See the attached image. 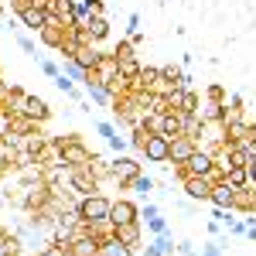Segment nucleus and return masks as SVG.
Here are the masks:
<instances>
[{
  "mask_svg": "<svg viewBox=\"0 0 256 256\" xmlns=\"http://www.w3.org/2000/svg\"><path fill=\"white\" fill-rule=\"evenodd\" d=\"M99 253H102V242L96 236H79L68 246V256H99Z\"/></svg>",
  "mask_w": 256,
  "mask_h": 256,
  "instance_id": "obj_8",
  "label": "nucleus"
},
{
  "mask_svg": "<svg viewBox=\"0 0 256 256\" xmlns=\"http://www.w3.org/2000/svg\"><path fill=\"white\" fill-rule=\"evenodd\" d=\"M226 181L232 188H250V168H229L226 171Z\"/></svg>",
  "mask_w": 256,
  "mask_h": 256,
  "instance_id": "obj_19",
  "label": "nucleus"
},
{
  "mask_svg": "<svg viewBox=\"0 0 256 256\" xmlns=\"http://www.w3.org/2000/svg\"><path fill=\"white\" fill-rule=\"evenodd\" d=\"M96 130H99V134H102L106 140H110L113 134H116V130H113V123H96Z\"/></svg>",
  "mask_w": 256,
  "mask_h": 256,
  "instance_id": "obj_31",
  "label": "nucleus"
},
{
  "mask_svg": "<svg viewBox=\"0 0 256 256\" xmlns=\"http://www.w3.org/2000/svg\"><path fill=\"white\" fill-rule=\"evenodd\" d=\"M130 184L137 188L140 195H147V192H154V181H150V178H144V174H137V178H134V181H130Z\"/></svg>",
  "mask_w": 256,
  "mask_h": 256,
  "instance_id": "obj_24",
  "label": "nucleus"
},
{
  "mask_svg": "<svg viewBox=\"0 0 256 256\" xmlns=\"http://www.w3.org/2000/svg\"><path fill=\"white\" fill-rule=\"evenodd\" d=\"M126 144H130V137H123V134H113V137H110V147H113V150H120V154L126 150Z\"/></svg>",
  "mask_w": 256,
  "mask_h": 256,
  "instance_id": "obj_27",
  "label": "nucleus"
},
{
  "mask_svg": "<svg viewBox=\"0 0 256 256\" xmlns=\"http://www.w3.org/2000/svg\"><path fill=\"white\" fill-rule=\"evenodd\" d=\"M216 208H232V202H236V188L229 184V181H222V184H216L212 188V198H208Z\"/></svg>",
  "mask_w": 256,
  "mask_h": 256,
  "instance_id": "obj_10",
  "label": "nucleus"
},
{
  "mask_svg": "<svg viewBox=\"0 0 256 256\" xmlns=\"http://www.w3.org/2000/svg\"><path fill=\"white\" fill-rule=\"evenodd\" d=\"M198 150V144L192 137H184V134H178V137H171V158L168 160H174V164H188V158Z\"/></svg>",
  "mask_w": 256,
  "mask_h": 256,
  "instance_id": "obj_6",
  "label": "nucleus"
},
{
  "mask_svg": "<svg viewBox=\"0 0 256 256\" xmlns=\"http://www.w3.org/2000/svg\"><path fill=\"white\" fill-rule=\"evenodd\" d=\"M250 198H253V208H256V184L250 188Z\"/></svg>",
  "mask_w": 256,
  "mask_h": 256,
  "instance_id": "obj_34",
  "label": "nucleus"
},
{
  "mask_svg": "<svg viewBox=\"0 0 256 256\" xmlns=\"http://www.w3.org/2000/svg\"><path fill=\"white\" fill-rule=\"evenodd\" d=\"M158 134H164V137H178V134H181V113H178V110L158 116Z\"/></svg>",
  "mask_w": 256,
  "mask_h": 256,
  "instance_id": "obj_11",
  "label": "nucleus"
},
{
  "mask_svg": "<svg viewBox=\"0 0 256 256\" xmlns=\"http://www.w3.org/2000/svg\"><path fill=\"white\" fill-rule=\"evenodd\" d=\"M158 82H164L160 79V68H140V76H137L140 89H158Z\"/></svg>",
  "mask_w": 256,
  "mask_h": 256,
  "instance_id": "obj_20",
  "label": "nucleus"
},
{
  "mask_svg": "<svg viewBox=\"0 0 256 256\" xmlns=\"http://www.w3.org/2000/svg\"><path fill=\"white\" fill-rule=\"evenodd\" d=\"M20 24L41 34V31H44V28L52 24V18H48V10H44L41 4H31V7H24V10H20Z\"/></svg>",
  "mask_w": 256,
  "mask_h": 256,
  "instance_id": "obj_4",
  "label": "nucleus"
},
{
  "mask_svg": "<svg viewBox=\"0 0 256 256\" xmlns=\"http://www.w3.org/2000/svg\"><path fill=\"white\" fill-rule=\"evenodd\" d=\"M184 168H188V174H208V171L216 168V158H212L208 150H195V154L188 158Z\"/></svg>",
  "mask_w": 256,
  "mask_h": 256,
  "instance_id": "obj_9",
  "label": "nucleus"
},
{
  "mask_svg": "<svg viewBox=\"0 0 256 256\" xmlns=\"http://www.w3.org/2000/svg\"><path fill=\"white\" fill-rule=\"evenodd\" d=\"M72 58L79 62V65L86 68V72H96V68H99V58H102V55H99L96 48H89V44H82V48L76 52V55H72Z\"/></svg>",
  "mask_w": 256,
  "mask_h": 256,
  "instance_id": "obj_15",
  "label": "nucleus"
},
{
  "mask_svg": "<svg viewBox=\"0 0 256 256\" xmlns=\"http://www.w3.org/2000/svg\"><path fill=\"white\" fill-rule=\"evenodd\" d=\"M86 92H89V99H92V102H96V106H106V102H110V92H106V86H102V82H96V79H89L86 82Z\"/></svg>",
  "mask_w": 256,
  "mask_h": 256,
  "instance_id": "obj_16",
  "label": "nucleus"
},
{
  "mask_svg": "<svg viewBox=\"0 0 256 256\" xmlns=\"http://www.w3.org/2000/svg\"><path fill=\"white\" fill-rule=\"evenodd\" d=\"M168 253H174V246H171V236H168V232H158L154 246H147V256H168Z\"/></svg>",
  "mask_w": 256,
  "mask_h": 256,
  "instance_id": "obj_18",
  "label": "nucleus"
},
{
  "mask_svg": "<svg viewBox=\"0 0 256 256\" xmlns=\"http://www.w3.org/2000/svg\"><path fill=\"white\" fill-rule=\"evenodd\" d=\"M113 236L120 242H126V246H137L140 242V226L137 222H123V226H113Z\"/></svg>",
  "mask_w": 256,
  "mask_h": 256,
  "instance_id": "obj_14",
  "label": "nucleus"
},
{
  "mask_svg": "<svg viewBox=\"0 0 256 256\" xmlns=\"http://www.w3.org/2000/svg\"><path fill=\"white\" fill-rule=\"evenodd\" d=\"M65 76H68L72 82H89V72H86L76 58H65Z\"/></svg>",
  "mask_w": 256,
  "mask_h": 256,
  "instance_id": "obj_21",
  "label": "nucleus"
},
{
  "mask_svg": "<svg viewBox=\"0 0 256 256\" xmlns=\"http://www.w3.org/2000/svg\"><path fill=\"white\" fill-rule=\"evenodd\" d=\"M202 256H222V250H218L216 242H212V246H205V253H202Z\"/></svg>",
  "mask_w": 256,
  "mask_h": 256,
  "instance_id": "obj_32",
  "label": "nucleus"
},
{
  "mask_svg": "<svg viewBox=\"0 0 256 256\" xmlns=\"http://www.w3.org/2000/svg\"><path fill=\"white\" fill-rule=\"evenodd\" d=\"M18 44L24 48V52H28V55H34V41H31V38H24V34H18Z\"/></svg>",
  "mask_w": 256,
  "mask_h": 256,
  "instance_id": "obj_30",
  "label": "nucleus"
},
{
  "mask_svg": "<svg viewBox=\"0 0 256 256\" xmlns=\"http://www.w3.org/2000/svg\"><path fill=\"white\" fill-rule=\"evenodd\" d=\"M116 65H120V76H123V79H137V76H140L137 58H120Z\"/></svg>",
  "mask_w": 256,
  "mask_h": 256,
  "instance_id": "obj_22",
  "label": "nucleus"
},
{
  "mask_svg": "<svg viewBox=\"0 0 256 256\" xmlns=\"http://www.w3.org/2000/svg\"><path fill=\"white\" fill-rule=\"evenodd\" d=\"M110 171H113V178H116L120 184H130V181L140 174V164L134 158H126V154H120V158L110 164Z\"/></svg>",
  "mask_w": 256,
  "mask_h": 256,
  "instance_id": "obj_5",
  "label": "nucleus"
},
{
  "mask_svg": "<svg viewBox=\"0 0 256 256\" xmlns=\"http://www.w3.org/2000/svg\"><path fill=\"white\" fill-rule=\"evenodd\" d=\"M140 154L150 160V164H164V160L171 158V137H164V134H150Z\"/></svg>",
  "mask_w": 256,
  "mask_h": 256,
  "instance_id": "obj_2",
  "label": "nucleus"
},
{
  "mask_svg": "<svg viewBox=\"0 0 256 256\" xmlns=\"http://www.w3.org/2000/svg\"><path fill=\"white\" fill-rule=\"evenodd\" d=\"M113 58H134V41H120L116 48H113Z\"/></svg>",
  "mask_w": 256,
  "mask_h": 256,
  "instance_id": "obj_23",
  "label": "nucleus"
},
{
  "mask_svg": "<svg viewBox=\"0 0 256 256\" xmlns=\"http://www.w3.org/2000/svg\"><path fill=\"white\" fill-rule=\"evenodd\" d=\"M82 34H86V41H102L110 34V20L106 18H89L86 28H82Z\"/></svg>",
  "mask_w": 256,
  "mask_h": 256,
  "instance_id": "obj_13",
  "label": "nucleus"
},
{
  "mask_svg": "<svg viewBox=\"0 0 256 256\" xmlns=\"http://www.w3.org/2000/svg\"><path fill=\"white\" fill-rule=\"evenodd\" d=\"M0 96H4V82H0Z\"/></svg>",
  "mask_w": 256,
  "mask_h": 256,
  "instance_id": "obj_35",
  "label": "nucleus"
},
{
  "mask_svg": "<svg viewBox=\"0 0 256 256\" xmlns=\"http://www.w3.org/2000/svg\"><path fill=\"white\" fill-rule=\"evenodd\" d=\"M55 86H58V89H62V92H65V96H76V86H72V79H68L65 72H62L58 79H55Z\"/></svg>",
  "mask_w": 256,
  "mask_h": 256,
  "instance_id": "obj_26",
  "label": "nucleus"
},
{
  "mask_svg": "<svg viewBox=\"0 0 256 256\" xmlns=\"http://www.w3.org/2000/svg\"><path fill=\"white\" fill-rule=\"evenodd\" d=\"M20 113L31 120H48V102L38 96H24V102H20Z\"/></svg>",
  "mask_w": 256,
  "mask_h": 256,
  "instance_id": "obj_12",
  "label": "nucleus"
},
{
  "mask_svg": "<svg viewBox=\"0 0 256 256\" xmlns=\"http://www.w3.org/2000/svg\"><path fill=\"white\" fill-rule=\"evenodd\" d=\"M212 188H216V184L205 174H188L184 178V192H188L192 202H208V198H212Z\"/></svg>",
  "mask_w": 256,
  "mask_h": 256,
  "instance_id": "obj_3",
  "label": "nucleus"
},
{
  "mask_svg": "<svg viewBox=\"0 0 256 256\" xmlns=\"http://www.w3.org/2000/svg\"><path fill=\"white\" fill-rule=\"evenodd\" d=\"M41 68H44V76H52V79H58V76H62V68L55 65V62H41Z\"/></svg>",
  "mask_w": 256,
  "mask_h": 256,
  "instance_id": "obj_29",
  "label": "nucleus"
},
{
  "mask_svg": "<svg viewBox=\"0 0 256 256\" xmlns=\"http://www.w3.org/2000/svg\"><path fill=\"white\" fill-rule=\"evenodd\" d=\"M76 212H79V222H89V226H106L110 222V212H113V202L106 195H86L76 205Z\"/></svg>",
  "mask_w": 256,
  "mask_h": 256,
  "instance_id": "obj_1",
  "label": "nucleus"
},
{
  "mask_svg": "<svg viewBox=\"0 0 256 256\" xmlns=\"http://www.w3.org/2000/svg\"><path fill=\"white\" fill-rule=\"evenodd\" d=\"M147 226H150V229H154V232H168V222H164V218H160V216L147 218Z\"/></svg>",
  "mask_w": 256,
  "mask_h": 256,
  "instance_id": "obj_28",
  "label": "nucleus"
},
{
  "mask_svg": "<svg viewBox=\"0 0 256 256\" xmlns=\"http://www.w3.org/2000/svg\"><path fill=\"white\" fill-rule=\"evenodd\" d=\"M41 41H44L48 48H62V41H65V28H58V24H48V28L41 31Z\"/></svg>",
  "mask_w": 256,
  "mask_h": 256,
  "instance_id": "obj_17",
  "label": "nucleus"
},
{
  "mask_svg": "<svg viewBox=\"0 0 256 256\" xmlns=\"http://www.w3.org/2000/svg\"><path fill=\"white\" fill-rule=\"evenodd\" d=\"M239 147H242V154H246V158H250V164H253V160H256V134H253V137H246Z\"/></svg>",
  "mask_w": 256,
  "mask_h": 256,
  "instance_id": "obj_25",
  "label": "nucleus"
},
{
  "mask_svg": "<svg viewBox=\"0 0 256 256\" xmlns=\"http://www.w3.org/2000/svg\"><path fill=\"white\" fill-rule=\"evenodd\" d=\"M140 212L137 205L130 202V198H120V202H113V212H110V226H123V222H137Z\"/></svg>",
  "mask_w": 256,
  "mask_h": 256,
  "instance_id": "obj_7",
  "label": "nucleus"
},
{
  "mask_svg": "<svg viewBox=\"0 0 256 256\" xmlns=\"http://www.w3.org/2000/svg\"><path fill=\"white\" fill-rule=\"evenodd\" d=\"M250 184H256V160L250 164Z\"/></svg>",
  "mask_w": 256,
  "mask_h": 256,
  "instance_id": "obj_33",
  "label": "nucleus"
}]
</instances>
